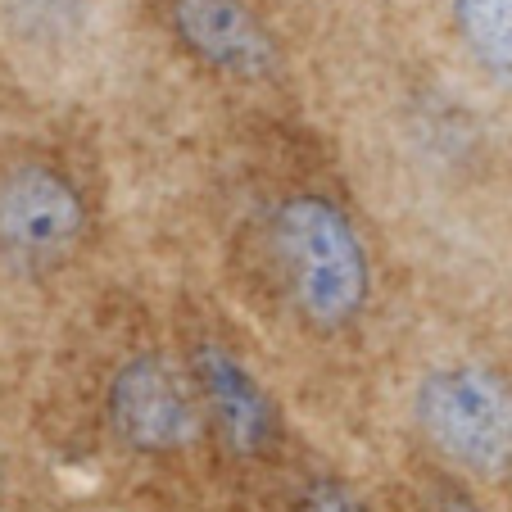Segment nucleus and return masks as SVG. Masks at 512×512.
I'll use <instances>...</instances> for the list:
<instances>
[{
  "instance_id": "8",
  "label": "nucleus",
  "mask_w": 512,
  "mask_h": 512,
  "mask_svg": "<svg viewBox=\"0 0 512 512\" xmlns=\"http://www.w3.org/2000/svg\"><path fill=\"white\" fill-rule=\"evenodd\" d=\"M304 512H363V508L345 490H336V485H318L309 494V503H304Z\"/></svg>"
},
{
  "instance_id": "2",
  "label": "nucleus",
  "mask_w": 512,
  "mask_h": 512,
  "mask_svg": "<svg viewBox=\"0 0 512 512\" xmlns=\"http://www.w3.org/2000/svg\"><path fill=\"white\" fill-rule=\"evenodd\" d=\"M417 422L440 454L476 472H499L512 458V390L494 372H431L417 390Z\"/></svg>"
},
{
  "instance_id": "6",
  "label": "nucleus",
  "mask_w": 512,
  "mask_h": 512,
  "mask_svg": "<svg viewBox=\"0 0 512 512\" xmlns=\"http://www.w3.org/2000/svg\"><path fill=\"white\" fill-rule=\"evenodd\" d=\"M195 368H200V381H204V390H209L218 417H223L232 445L236 449H259L263 440H268L272 413H268L263 390L254 386V377L236 363L232 354H223V349H200Z\"/></svg>"
},
{
  "instance_id": "1",
  "label": "nucleus",
  "mask_w": 512,
  "mask_h": 512,
  "mask_svg": "<svg viewBox=\"0 0 512 512\" xmlns=\"http://www.w3.org/2000/svg\"><path fill=\"white\" fill-rule=\"evenodd\" d=\"M277 250L304 318L318 327L349 322L368 300V259L349 218L327 200L300 195L277 213Z\"/></svg>"
},
{
  "instance_id": "5",
  "label": "nucleus",
  "mask_w": 512,
  "mask_h": 512,
  "mask_svg": "<svg viewBox=\"0 0 512 512\" xmlns=\"http://www.w3.org/2000/svg\"><path fill=\"white\" fill-rule=\"evenodd\" d=\"M177 32L195 55L232 73H268L272 41L241 0H177Z\"/></svg>"
},
{
  "instance_id": "4",
  "label": "nucleus",
  "mask_w": 512,
  "mask_h": 512,
  "mask_svg": "<svg viewBox=\"0 0 512 512\" xmlns=\"http://www.w3.org/2000/svg\"><path fill=\"white\" fill-rule=\"evenodd\" d=\"M109 413L136 449H177L195 435V408L159 358H132L109 386Z\"/></svg>"
},
{
  "instance_id": "3",
  "label": "nucleus",
  "mask_w": 512,
  "mask_h": 512,
  "mask_svg": "<svg viewBox=\"0 0 512 512\" xmlns=\"http://www.w3.org/2000/svg\"><path fill=\"white\" fill-rule=\"evenodd\" d=\"M82 200L78 191L41 164H23L0 182V241L14 254L46 259L78 241Z\"/></svg>"
},
{
  "instance_id": "7",
  "label": "nucleus",
  "mask_w": 512,
  "mask_h": 512,
  "mask_svg": "<svg viewBox=\"0 0 512 512\" xmlns=\"http://www.w3.org/2000/svg\"><path fill=\"white\" fill-rule=\"evenodd\" d=\"M454 14L467 46L512 82V0H454Z\"/></svg>"
}]
</instances>
